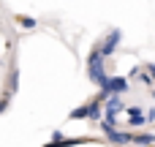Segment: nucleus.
I'll list each match as a JSON object with an SVG mask.
<instances>
[{
  "label": "nucleus",
  "mask_w": 155,
  "mask_h": 147,
  "mask_svg": "<svg viewBox=\"0 0 155 147\" xmlns=\"http://www.w3.org/2000/svg\"><path fill=\"white\" fill-rule=\"evenodd\" d=\"M120 41H123V30H109V33H106V38L98 44V52H101V57H104V60H106V57H112V55L117 52Z\"/></svg>",
  "instance_id": "f257e3e1"
},
{
  "label": "nucleus",
  "mask_w": 155,
  "mask_h": 147,
  "mask_svg": "<svg viewBox=\"0 0 155 147\" xmlns=\"http://www.w3.org/2000/svg\"><path fill=\"white\" fill-rule=\"evenodd\" d=\"M87 76H90V82L101 90V93H109V74H106V68H104V63H98V65H90L87 68ZM112 95V93H109Z\"/></svg>",
  "instance_id": "f03ea898"
},
{
  "label": "nucleus",
  "mask_w": 155,
  "mask_h": 147,
  "mask_svg": "<svg viewBox=\"0 0 155 147\" xmlns=\"http://www.w3.org/2000/svg\"><path fill=\"white\" fill-rule=\"evenodd\" d=\"M125 115H128V128L131 131H142V125H144V106H125Z\"/></svg>",
  "instance_id": "7ed1b4c3"
},
{
  "label": "nucleus",
  "mask_w": 155,
  "mask_h": 147,
  "mask_svg": "<svg viewBox=\"0 0 155 147\" xmlns=\"http://www.w3.org/2000/svg\"><path fill=\"white\" fill-rule=\"evenodd\" d=\"M128 87H131V82L125 76H109V93L112 95H125Z\"/></svg>",
  "instance_id": "20e7f679"
},
{
  "label": "nucleus",
  "mask_w": 155,
  "mask_h": 147,
  "mask_svg": "<svg viewBox=\"0 0 155 147\" xmlns=\"http://www.w3.org/2000/svg\"><path fill=\"white\" fill-rule=\"evenodd\" d=\"M131 145H136V147H153L155 145V134H150V131H134V134H131Z\"/></svg>",
  "instance_id": "39448f33"
},
{
  "label": "nucleus",
  "mask_w": 155,
  "mask_h": 147,
  "mask_svg": "<svg viewBox=\"0 0 155 147\" xmlns=\"http://www.w3.org/2000/svg\"><path fill=\"white\" fill-rule=\"evenodd\" d=\"M101 109H104V115H120V112H125V104H123L120 95H109V101Z\"/></svg>",
  "instance_id": "423d86ee"
},
{
  "label": "nucleus",
  "mask_w": 155,
  "mask_h": 147,
  "mask_svg": "<svg viewBox=\"0 0 155 147\" xmlns=\"http://www.w3.org/2000/svg\"><path fill=\"white\" fill-rule=\"evenodd\" d=\"M131 134H134V131H120V128H114V131H109L106 136H109V142H112V145L125 147V145H131Z\"/></svg>",
  "instance_id": "0eeeda50"
},
{
  "label": "nucleus",
  "mask_w": 155,
  "mask_h": 147,
  "mask_svg": "<svg viewBox=\"0 0 155 147\" xmlns=\"http://www.w3.org/2000/svg\"><path fill=\"white\" fill-rule=\"evenodd\" d=\"M101 117H104V109H101L95 101H87V120H93V123H101Z\"/></svg>",
  "instance_id": "6e6552de"
},
{
  "label": "nucleus",
  "mask_w": 155,
  "mask_h": 147,
  "mask_svg": "<svg viewBox=\"0 0 155 147\" xmlns=\"http://www.w3.org/2000/svg\"><path fill=\"white\" fill-rule=\"evenodd\" d=\"M16 90H19V71L14 68V71L8 74V90H5V93H11V95H14Z\"/></svg>",
  "instance_id": "1a4fd4ad"
},
{
  "label": "nucleus",
  "mask_w": 155,
  "mask_h": 147,
  "mask_svg": "<svg viewBox=\"0 0 155 147\" xmlns=\"http://www.w3.org/2000/svg\"><path fill=\"white\" fill-rule=\"evenodd\" d=\"M98 63H104V57H101V52H98V44L90 49V55H87V68L90 65H98Z\"/></svg>",
  "instance_id": "9d476101"
},
{
  "label": "nucleus",
  "mask_w": 155,
  "mask_h": 147,
  "mask_svg": "<svg viewBox=\"0 0 155 147\" xmlns=\"http://www.w3.org/2000/svg\"><path fill=\"white\" fill-rule=\"evenodd\" d=\"M68 120H87V104H82V106H76V109H71V115H68Z\"/></svg>",
  "instance_id": "9b49d317"
},
{
  "label": "nucleus",
  "mask_w": 155,
  "mask_h": 147,
  "mask_svg": "<svg viewBox=\"0 0 155 147\" xmlns=\"http://www.w3.org/2000/svg\"><path fill=\"white\" fill-rule=\"evenodd\" d=\"M16 22H19V27H25V30H35V27H38V22H35L33 16H19Z\"/></svg>",
  "instance_id": "f8f14e48"
},
{
  "label": "nucleus",
  "mask_w": 155,
  "mask_h": 147,
  "mask_svg": "<svg viewBox=\"0 0 155 147\" xmlns=\"http://www.w3.org/2000/svg\"><path fill=\"white\" fill-rule=\"evenodd\" d=\"M136 79H139V82H142V85H144V87H150V90H153L155 85H153V79H150V76H147V74H144V68H142V71H139V74H136Z\"/></svg>",
  "instance_id": "ddd939ff"
},
{
  "label": "nucleus",
  "mask_w": 155,
  "mask_h": 147,
  "mask_svg": "<svg viewBox=\"0 0 155 147\" xmlns=\"http://www.w3.org/2000/svg\"><path fill=\"white\" fill-rule=\"evenodd\" d=\"M8 104H11V93H3V95H0V115L8 112Z\"/></svg>",
  "instance_id": "4468645a"
},
{
  "label": "nucleus",
  "mask_w": 155,
  "mask_h": 147,
  "mask_svg": "<svg viewBox=\"0 0 155 147\" xmlns=\"http://www.w3.org/2000/svg\"><path fill=\"white\" fill-rule=\"evenodd\" d=\"M144 123H150V125H155V106H150V109H144Z\"/></svg>",
  "instance_id": "2eb2a0df"
},
{
  "label": "nucleus",
  "mask_w": 155,
  "mask_h": 147,
  "mask_svg": "<svg viewBox=\"0 0 155 147\" xmlns=\"http://www.w3.org/2000/svg\"><path fill=\"white\" fill-rule=\"evenodd\" d=\"M63 139H65V136H60V139H49L46 145H41V147H63Z\"/></svg>",
  "instance_id": "dca6fc26"
},
{
  "label": "nucleus",
  "mask_w": 155,
  "mask_h": 147,
  "mask_svg": "<svg viewBox=\"0 0 155 147\" xmlns=\"http://www.w3.org/2000/svg\"><path fill=\"white\" fill-rule=\"evenodd\" d=\"M144 71H147V76L153 79V85H155V63H147V65H144Z\"/></svg>",
  "instance_id": "f3484780"
},
{
  "label": "nucleus",
  "mask_w": 155,
  "mask_h": 147,
  "mask_svg": "<svg viewBox=\"0 0 155 147\" xmlns=\"http://www.w3.org/2000/svg\"><path fill=\"white\" fill-rule=\"evenodd\" d=\"M153 98H155V87H153Z\"/></svg>",
  "instance_id": "a211bd4d"
}]
</instances>
